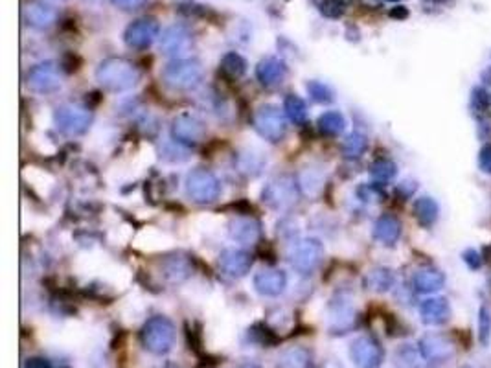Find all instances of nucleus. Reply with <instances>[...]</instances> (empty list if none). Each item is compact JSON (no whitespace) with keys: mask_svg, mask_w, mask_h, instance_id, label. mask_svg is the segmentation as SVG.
<instances>
[{"mask_svg":"<svg viewBox=\"0 0 491 368\" xmlns=\"http://www.w3.org/2000/svg\"><path fill=\"white\" fill-rule=\"evenodd\" d=\"M140 79L138 68L123 58H107L96 68V81L109 92L131 91Z\"/></svg>","mask_w":491,"mask_h":368,"instance_id":"obj_1","label":"nucleus"},{"mask_svg":"<svg viewBox=\"0 0 491 368\" xmlns=\"http://www.w3.org/2000/svg\"><path fill=\"white\" fill-rule=\"evenodd\" d=\"M374 237L381 245H386V247L396 245L399 237H401V223H399V219L390 216V213L381 216L374 225Z\"/></svg>","mask_w":491,"mask_h":368,"instance_id":"obj_23","label":"nucleus"},{"mask_svg":"<svg viewBox=\"0 0 491 368\" xmlns=\"http://www.w3.org/2000/svg\"><path fill=\"white\" fill-rule=\"evenodd\" d=\"M307 88V94L311 96L313 102L316 103H331L333 102V91L330 88V85H326V83L322 81H307L306 85Z\"/></svg>","mask_w":491,"mask_h":368,"instance_id":"obj_34","label":"nucleus"},{"mask_svg":"<svg viewBox=\"0 0 491 368\" xmlns=\"http://www.w3.org/2000/svg\"><path fill=\"white\" fill-rule=\"evenodd\" d=\"M205 78V68L197 59L177 58L162 70V81L173 91H191Z\"/></svg>","mask_w":491,"mask_h":368,"instance_id":"obj_2","label":"nucleus"},{"mask_svg":"<svg viewBox=\"0 0 491 368\" xmlns=\"http://www.w3.org/2000/svg\"><path fill=\"white\" fill-rule=\"evenodd\" d=\"M462 260L464 263L471 269V271H477V269H480L482 267V258L475 249H467V251H464Z\"/></svg>","mask_w":491,"mask_h":368,"instance_id":"obj_40","label":"nucleus"},{"mask_svg":"<svg viewBox=\"0 0 491 368\" xmlns=\"http://www.w3.org/2000/svg\"><path fill=\"white\" fill-rule=\"evenodd\" d=\"M221 70L230 79L243 78L247 72V59L238 52H227L221 59Z\"/></svg>","mask_w":491,"mask_h":368,"instance_id":"obj_30","label":"nucleus"},{"mask_svg":"<svg viewBox=\"0 0 491 368\" xmlns=\"http://www.w3.org/2000/svg\"><path fill=\"white\" fill-rule=\"evenodd\" d=\"M366 150H368V138L363 133H351L346 136L344 144H342V153L348 159H359L365 155Z\"/></svg>","mask_w":491,"mask_h":368,"instance_id":"obj_32","label":"nucleus"},{"mask_svg":"<svg viewBox=\"0 0 491 368\" xmlns=\"http://www.w3.org/2000/svg\"><path fill=\"white\" fill-rule=\"evenodd\" d=\"M289 263L300 275H311L324 260V245L316 237H302L289 249Z\"/></svg>","mask_w":491,"mask_h":368,"instance_id":"obj_4","label":"nucleus"},{"mask_svg":"<svg viewBox=\"0 0 491 368\" xmlns=\"http://www.w3.org/2000/svg\"><path fill=\"white\" fill-rule=\"evenodd\" d=\"M357 195L361 197V201H379L381 199V192L375 186H368V184H365V186H361L359 190H357Z\"/></svg>","mask_w":491,"mask_h":368,"instance_id":"obj_41","label":"nucleus"},{"mask_svg":"<svg viewBox=\"0 0 491 368\" xmlns=\"http://www.w3.org/2000/svg\"><path fill=\"white\" fill-rule=\"evenodd\" d=\"M419 354L431 363H445L457 354V346L443 334H427L419 341Z\"/></svg>","mask_w":491,"mask_h":368,"instance_id":"obj_13","label":"nucleus"},{"mask_svg":"<svg viewBox=\"0 0 491 368\" xmlns=\"http://www.w3.org/2000/svg\"><path fill=\"white\" fill-rule=\"evenodd\" d=\"M254 289L258 291L262 296L276 298L285 291L287 287V275L280 269H265L254 276Z\"/></svg>","mask_w":491,"mask_h":368,"instance_id":"obj_18","label":"nucleus"},{"mask_svg":"<svg viewBox=\"0 0 491 368\" xmlns=\"http://www.w3.org/2000/svg\"><path fill=\"white\" fill-rule=\"evenodd\" d=\"M229 236L241 245H254L262 236V225L254 218H236L229 225Z\"/></svg>","mask_w":491,"mask_h":368,"instance_id":"obj_22","label":"nucleus"},{"mask_svg":"<svg viewBox=\"0 0 491 368\" xmlns=\"http://www.w3.org/2000/svg\"><path fill=\"white\" fill-rule=\"evenodd\" d=\"M25 368H52V367H50V363H48V361H46V359L32 357V359H28V361H26Z\"/></svg>","mask_w":491,"mask_h":368,"instance_id":"obj_45","label":"nucleus"},{"mask_svg":"<svg viewBox=\"0 0 491 368\" xmlns=\"http://www.w3.org/2000/svg\"><path fill=\"white\" fill-rule=\"evenodd\" d=\"M287 72H289L287 65L280 58H274V55L263 58L256 67V78L263 87L280 85L287 78Z\"/></svg>","mask_w":491,"mask_h":368,"instance_id":"obj_20","label":"nucleus"},{"mask_svg":"<svg viewBox=\"0 0 491 368\" xmlns=\"http://www.w3.org/2000/svg\"><path fill=\"white\" fill-rule=\"evenodd\" d=\"M61 65L65 67V70L67 72H74V70H78V65H79V59L74 55V53H67L63 59H61Z\"/></svg>","mask_w":491,"mask_h":368,"instance_id":"obj_44","label":"nucleus"},{"mask_svg":"<svg viewBox=\"0 0 491 368\" xmlns=\"http://www.w3.org/2000/svg\"><path fill=\"white\" fill-rule=\"evenodd\" d=\"M253 124L258 135L267 142H271V144H276L285 136V118H283L280 107L273 105V103H265V105L258 107L256 112H254Z\"/></svg>","mask_w":491,"mask_h":368,"instance_id":"obj_7","label":"nucleus"},{"mask_svg":"<svg viewBox=\"0 0 491 368\" xmlns=\"http://www.w3.org/2000/svg\"><path fill=\"white\" fill-rule=\"evenodd\" d=\"M478 168H480L484 173H491V144L484 145L480 150V155H478Z\"/></svg>","mask_w":491,"mask_h":368,"instance_id":"obj_42","label":"nucleus"},{"mask_svg":"<svg viewBox=\"0 0 491 368\" xmlns=\"http://www.w3.org/2000/svg\"><path fill=\"white\" fill-rule=\"evenodd\" d=\"M486 76H487V79H490V83H491V67L486 70Z\"/></svg>","mask_w":491,"mask_h":368,"instance_id":"obj_49","label":"nucleus"},{"mask_svg":"<svg viewBox=\"0 0 491 368\" xmlns=\"http://www.w3.org/2000/svg\"><path fill=\"white\" fill-rule=\"evenodd\" d=\"M443 286H445V275L440 269H436V267H419L412 276L414 291L422 293V295L438 293Z\"/></svg>","mask_w":491,"mask_h":368,"instance_id":"obj_21","label":"nucleus"},{"mask_svg":"<svg viewBox=\"0 0 491 368\" xmlns=\"http://www.w3.org/2000/svg\"><path fill=\"white\" fill-rule=\"evenodd\" d=\"M490 107V96L484 87H475L471 92V109L475 112H486Z\"/></svg>","mask_w":491,"mask_h":368,"instance_id":"obj_39","label":"nucleus"},{"mask_svg":"<svg viewBox=\"0 0 491 368\" xmlns=\"http://www.w3.org/2000/svg\"><path fill=\"white\" fill-rule=\"evenodd\" d=\"M22 19L34 29H48L58 22V11L43 0H28L22 6Z\"/></svg>","mask_w":491,"mask_h":368,"instance_id":"obj_14","label":"nucleus"},{"mask_svg":"<svg viewBox=\"0 0 491 368\" xmlns=\"http://www.w3.org/2000/svg\"><path fill=\"white\" fill-rule=\"evenodd\" d=\"M283 111H285L287 118H289L292 124H297V126L306 124L307 105L300 96H297V94H289V96L285 98V102H283Z\"/></svg>","mask_w":491,"mask_h":368,"instance_id":"obj_31","label":"nucleus"},{"mask_svg":"<svg viewBox=\"0 0 491 368\" xmlns=\"http://www.w3.org/2000/svg\"><path fill=\"white\" fill-rule=\"evenodd\" d=\"M171 136L177 144L197 145L205 140L206 126L199 117L191 112H180L171 121Z\"/></svg>","mask_w":491,"mask_h":368,"instance_id":"obj_10","label":"nucleus"},{"mask_svg":"<svg viewBox=\"0 0 491 368\" xmlns=\"http://www.w3.org/2000/svg\"><path fill=\"white\" fill-rule=\"evenodd\" d=\"M396 364L399 368H418L419 354L418 350L412 348L410 344H405L396 352Z\"/></svg>","mask_w":491,"mask_h":368,"instance_id":"obj_35","label":"nucleus"},{"mask_svg":"<svg viewBox=\"0 0 491 368\" xmlns=\"http://www.w3.org/2000/svg\"><path fill=\"white\" fill-rule=\"evenodd\" d=\"M144 348L155 355L168 354L175 344V326L162 315L151 317L140 331Z\"/></svg>","mask_w":491,"mask_h":368,"instance_id":"obj_3","label":"nucleus"},{"mask_svg":"<svg viewBox=\"0 0 491 368\" xmlns=\"http://www.w3.org/2000/svg\"><path fill=\"white\" fill-rule=\"evenodd\" d=\"M162 275L171 284H180V282L188 280L191 275V265L188 258H184L182 254L168 256L162 262Z\"/></svg>","mask_w":491,"mask_h":368,"instance_id":"obj_24","label":"nucleus"},{"mask_svg":"<svg viewBox=\"0 0 491 368\" xmlns=\"http://www.w3.org/2000/svg\"><path fill=\"white\" fill-rule=\"evenodd\" d=\"M248 337L254 343L262 344V346H273V344L278 343V337L274 335L273 329H269L265 324H254L253 328L248 329Z\"/></svg>","mask_w":491,"mask_h":368,"instance_id":"obj_36","label":"nucleus"},{"mask_svg":"<svg viewBox=\"0 0 491 368\" xmlns=\"http://www.w3.org/2000/svg\"><path fill=\"white\" fill-rule=\"evenodd\" d=\"M186 194L197 204H210L221 195V183L210 170L195 168L186 175Z\"/></svg>","mask_w":491,"mask_h":368,"instance_id":"obj_5","label":"nucleus"},{"mask_svg":"<svg viewBox=\"0 0 491 368\" xmlns=\"http://www.w3.org/2000/svg\"><path fill=\"white\" fill-rule=\"evenodd\" d=\"M316 126H318V131H321L322 135L339 136L342 135L346 129V118L344 114L339 111H326L318 117Z\"/></svg>","mask_w":491,"mask_h":368,"instance_id":"obj_29","label":"nucleus"},{"mask_svg":"<svg viewBox=\"0 0 491 368\" xmlns=\"http://www.w3.org/2000/svg\"><path fill=\"white\" fill-rule=\"evenodd\" d=\"M161 35V25L153 17H142V19L133 20L123 32V41L129 48L146 50L155 43Z\"/></svg>","mask_w":491,"mask_h":368,"instance_id":"obj_11","label":"nucleus"},{"mask_svg":"<svg viewBox=\"0 0 491 368\" xmlns=\"http://www.w3.org/2000/svg\"><path fill=\"white\" fill-rule=\"evenodd\" d=\"M254 258L243 249H224L219 254V269L230 278H243L250 272Z\"/></svg>","mask_w":491,"mask_h":368,"instance_id":"obj_15","label":"nucleus"},{"mask_svg":"<svg viewBox=\"0 0 491 368\" xmlns=\"http://www.w3.org/2000/svg\"><path fill=\"white\" fill-rule=\"evenodd\" d=\"M390 17H392V19L403 20L409 17V10H407L405 6H396V8H392V10H390Z\"/></svg>","mask_w":491,"mask_h":368,"instance_id":"obj_46","label":"nucleus"},{"mask_svg":"<svg viewBox=\"0 0 491 368\" xmlns=\"http://www.w3.org/2000/svg\"><path fill=\"white\" fill-rule=\"evenodd\" d=\"M238 368H260L258 364H254V363H245V364H239Z\"/></svg>","mask_w":491,"mask_h":368,"instance_id":"obj_48","label":"nucleus"},{"mask_svg":"<svg viewBox=\"0 0 491 368\" xmlns=\"http://www.w3.org/2000/svg\"><path fill=\"white\" fill-rule=\"evenodd\" d=\"M361 4L366 6V8H379L381 0H361Z\"/></svg>","mask_w":491,"mask_h":368,"instance_id":"obj_47","label":"nucleus"},{"mask_svg":"<svg viewBox=\"0 0 491 368\" xmlns=\"http://www.w3.org/2000/svg\"><path fill=\"white\" fill-rule=\"evenodd\" d=\"M311 367V352L304 346H291L283 350L278 357V368H309Z\"/></svg>","mask_w":491,"mask_h":368,"instance_id":"obj_27","label":"nucleus"},{"mask_svg":"<svg viewBox=\"0 0 491 368\" xmlns=\"http://www.w3.org/2000/svg\"><path fill=\"white\" fill-rule=\"evenodd\" d=\"M111 2L116 6V8H120V10L133 11V10H138V8H142V6L146 4L147 0H111Z\"/></svg>","mask_w":491,"mask_h":368,"instance_id":"obj_43","label":"nucleus"},{"mask_svg":"<svg viewBox=\"0 0 491 368\" xmlns=\"http://www.w3.org/2000/svg\"><path fill=\"white\" fill-rule=\"evenodd\" d=\"M54 124L67 136L85 135L93 124V111L88 107L67 103L54 111Z\"/></svg>","mask_w":491,"mask_h":368,"instance_id":"obj_6","label":"nucleus"},{"mask_svg":"<svg viewBox=\"0 0 491 368\" xmlns=\"http://www.w3.org/2000/svg\"><path fill=\"white\" fill-rule=\"evenodd\" d=\"M386 2H399V0H386Z\"/></svg>","mask_w":491,"mask_h":368,"instance_id":"obj_50","label":"nucleus"},{"mask_svg":"<svg viewBox=\"0 0 491 368\" xmlns=\"http://www.w3.org/2000/svg\"><path fill=\"white\" fill-rule=\"evenodd\" d=\"M355 324V305L351 298L339 295L330 304V329L333 334H346Z\"/></svg>","mask_w":491,"mask_h":368,"instance_id":"obj_16","label":"nucleus"},{"mask_svg":"<svg viewBox=\"0 0 491 368\" xmlns=\"http://www.w3.org/2000/svg\"><path fill=\"white\" fill-rule=\"evenodd\" d=\"M26 85L35 94H54L61 88L59 67L54 61H44L35 65L26 74Z\"/></svg>","mask_w":491,"mask_h":368,"instance_id":"obj_9","label":"nucleus"},{"mask_svg":"<svg viewBox=\"0 0 491 368\" xmlns=\"http://www.w3.org/2000/svg\"><path fill=\"white\" fill-rule=\"evenodd\" d=\"M191 46V34L188 26L171 25L162 32L161 50L168 55H182Z\"/></svg>","mask_w":491,"mask_h":368,"instance_id":"obj_17","label":"nucleus"},{"mask_svg":"<svg viewBox=\"0 0 491 368\" xmlns=\"http://www.w3.org/2000/svg\"><path fill=\"white\" fill-rule=\"evenodd\" d=\"M350 357L357 368H379L383 364L384 352L372 335H361L351 343Z\"/></svg>","mask_w":491,"mask_h":368,"instance_id":"obj_12","label":"nucleus"},{"mask_svg":"<svg viewBox=\"0 0 491 368\" xmlns=\"http://www.w3.org/2000/svg\"><path fill=\"white\" fill-rule=\"evenodd\" d=\"M346 6H348V0H324L318 10L324 17L328 19H341L342 15L346 13Z\"/></svg>","mask_w":491,"mask_h":368,"instance_id":"obj_37","label":"nucleus"},{"mask_svg":"<svg viewBox=\"0 0 491 368\" xmlns=\"http://www.w3.org/2000/svg\"><path fill=\"white\" fill-rule=\"evenodd\" d=\"M396 173H398V166L390 159H377L370 166V175L375 183H389L394 179Z\"/></svg>","mask_w":491,"mask_h":368,"instance_id":"obj_33","label":"nucleus"},{"mask_svg":"<svg viewBox=\"0 0 491 368\" xmlns=\"http://www.w3.org/2000/svg\"><path fill=\"white\" fill-rule=\"evenodd\" d=\"M478 339L484 346H487L491 339V311L486 305H480L478 310Z\"/></svg>","mask_w":491,"mask_h":368,"instance_id":"obj_38","label":"nucleus"},{"mask_svg":"<svg viewBox=\"0 0 491 368\" xmlns=\"http://www.w3.org/2000/svg\"><path fill=\"white\" fill-rule=\"evenodd\" d=\"M262 199L263 203L274 210L291 209L298 199L297 180L289 175H282V177L269 180L262 192Z\"/></svg>","mask_w":491,"mask_h":368,"instance_id":"obj_8","label":"nucleus"},{"mask_svg":"<svg viewBox=\"0 0 491 368\" xmlns=\"http://www.w3.org/2000/svg\"><path fill=\"white\" fill-rule=\"evenodd\" d=\"M414 218L418 219V223L422 227H431V225L436 223L438 216H440V206L434 201L433 197L429 195H423L414 201Z\"/></svg>","mask_w":491,"mask_h":368,"instance_id":"obj_25","label":"nucleus"},{"mask_svg":"<svg viewBox=\"0 0 491 368\" xmlns=\"http://www.w3.org/2000/svg\"><path fill=\"white\" fill-rule=\"evenodd\" d=\"M267 164V160L262 153H256V151H241L236 159V168H238L239 173L247 175V177H256V175L262 173V170Z\"/></svg>","mask_w":491,"mask_h":368,"instance_id":"obj_28","label":"nucleus"},{"mask_svg":"<svg viewBox=\"0 0 491 368\" xmlns=\"http://www.w3.org/2000/svg\"><path fill=\"white\" fill-rule=\"evenodd\" d=\"M419 317H422L423 324L442 326L451 319V305H449L448 298L431 296L419 304Z\"/></svg>","mask_w":491,"mask_h":368,"instance_id":"obj_19","label":"nucleus"},{"mask_svg":"<svg viewBox=\"0 0 491 368\" xmlns=\"http://www.w3.org/2000/svg\"><path fill=\"white\" fill-rule=\"evenodd\" d=\"M396 278L394 272L386 269V267H375L372 271L366 272L365 286L366 289L375 291V293H386L394 287Z\"/></svg>","mask_w":491,"mask_h":368,"instance_id":"obj_26","label":"nucleus"}]
</instances>
